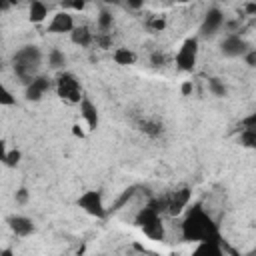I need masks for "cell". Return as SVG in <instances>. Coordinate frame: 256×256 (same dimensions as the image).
Returning <instances> with one entry per match:
<instances>
[{
  "label": "cell",
  "mask_w": 256,
  "mask_h": 256,
  "mask_svg": "<svg viewBox=\"0 0 256 256\" xmlns=\"http://www.w3.org/2000/svg\"><path fill=\"white\" fill-rule=\"evenodd\" d=\"M180 238L182 242H220L222 244V234L216 224V220L204 210L202 204H192L180 224Z\"/></svg>",
  "instance_id": "1"
},
{
  "label": "cell",
  "mask_w": 256,
  "mask_h": 256,
  "mask_svg": "<svg viewBox=\"0 0 256 256\" xmlns=\"http://www.w3.org/2000/svg\"><path fill=\"white\" fill-rule=\"evenodd\" d=\"M168 200L166 194L164 196H156L150 198L148 204H144V208L138 210L134 224L150 238V240H164L166 230H164V222H162V214L166 212Z\"/></svg>",
  "instance_id": "2"
},
{
  "label": "cell",
  "mask_w": 256,
  "mask_h": 256,
  "mask_svg": "<svg viewBox=\"0 0 256 256\" xmlns=\"http://www.w3.org/2000/svg\"><path fill=\"white\" fill-rule=\"evenodd\" d=\"M40 64H42V52L34 44H26V46L18 48L12 56L14 74L22 84H30L38 76Z\"/></svg>",
  "instance_id": "3"
},
{
  "label": "cell",
  "mask_w": 256,
  "mask_h": 256,
  "mask_svg": "<svg viewBox=\"0 0 256 256\" xmlns=\"http://www.w3.org/2000/svg\"><path fill=\"white\" fill-rule=\"evenodd\" d=\"M54 90H56L58 98L68 104H80V100L84 98L80 80L76 78V74L66 72V70L58 72V76L54 78Z\"/></svg>",
  "instance_id": "4"
},
{
  "label": "cell",
  "mask_w": 256,
  "mask_h": 256,
  "mask_svg": "<svg viewBox=\"0 0 256 256\" xmlns=\"http://www.w3.org/2000/svg\"><path fill=\"white\" fill-rule=\"evenodd\" d=\"M196 60H198V38L190 36L182 42V46L178 48L176 54V68L180 72H192L196 68Z\"/></svg>",
  "instance_id": "5"
},
{
  "label": "cell",
  "mask_w": 256,
  "mask_h": 256,
  "mask_svg": "<svg viewBox=\"0 0 256 256\" xmlns=\"http://www.w3.org/2000/svg\"><path fill=\"white\" fill-rule=\"evenodd\" d=\"M76 204H78V208H82L86 214H90L94 218H106V214H108V208L104 206L100 190H86V192H82L80 198L76 200Z\"/></svg>",
  "instance_id": "6"
},
{
  "label": "cell",
  "mask_w": 256,
  "mask_h": 256,
  "mask_svg": "<svg viewBox=\"0 0 256 256\" xmlns=\"http://www.w3.org/2000/svg\"><path fill=\"white\" fill-rule=\"evenodd\" d=\"M250 50V44L236 32H228L222 40H220V52L222 56L226 58H238V56H244L246 52Z\"/></svg>",
  "instance_id": "7"
},
{
  "label": "cell",
  "mask_w": 256,
  "mask_h": 256,
  "mask_svg": "<svg viewBox=\"0 0 256 256\" xmlns=\"http://www.w3.org/2000/svg\"><path fill=\"white\" fill-rule=\"evenodd\" d=\"M166 200H168L166 212L170 216H178V214L184 212V208H188V204L192 200V188L190 186H182V188L166 194Z\"/></svg>",
  "instance_id": "8"
},
{
  "label": "cell",
  "mask_w": 256,
  "mask_h": 256,
  "mask_svg": "<svg viewBox=\"0 0 256 256\" xmlns=\"http://www.w3.org/2000/svg\"><path fill=\"white\" fill-rule=\"evenodd\" d=\"M224 22H226V16L220 8H216V6L208 8V12L204 14V20L200 24V36H204V38L214 36L224 26Z\"/></svg>",
  "instance_id": "9"
},
{
  "label": "cell",
  "mask_w": 256,
  "mask_h": 256,
  "mask_svg": "<svg viewBox=\"0 0 256 256\" xmlns=\"http://www.w3.org/2000/svg\"><path fill=\"white\" fill-rule=\"evenodd\" d=\"M52 86H54L52 78H48V76H44V74H38L30 84H26L24 96H26V100H30V102H38V100H42V96H44Z\"/></svg>",
  "instance_id": "10"
},
{
  "label": "cell",
  "mask_w": 256,
  "mask_h": 256,
  "mask_svg": "<svg viewBox=\"0 0 256 256\" xmlns=\"http://www.w3.org/2000/svg\"><path fill=\"white\" fill-rule=\"evenodd\" d=\"M6 224L12 230V234L18 236V238H26V236H30L36 230L34 220L28 218V216H24V214H12V216H8L6 218Z\"/></svg>",
  "instance_id": "11"
},
{
  "label": "cell",
  "mask_w": 256,
  "mask_h": 256,
  "mask_svg": "<svg viewBox=\"0 0 256 256\" xmlns=\"http://www.w3.org/2000/svg\"><path fill=\"white\" fill-rule=\"evenodd\" d=\"M74 16L70 12H56L48 24V32L50 34H70L74 30Z\"/></svg>",
  "instance_id": "12"
},
{
  "label": "cell",
  "mask_w": 256,
  "mask_h": 256,
  "mask_svg": "<svg viewBox=\"0 0 256 256\" xmlns=\"http://www.w3.org/2000/svg\"><path fill=\"white\" fill-rule=\"evenodd\" d=\"M80 116H82V120L86 122V128H88L90 132L98 128V124H100V114H98L96 104H94L88 96H84V98L80 100Z\"/></svg>",
  "instance_id": "13"
},
{
  "label": "cell",
  "mask_w": 256,
  "mask_h": 256,
  "mask_svg": "<svg viewBox=\"0 0 256 256\" xmlns=\"http://www.w3.org/2000/svg\"><path fill=\"white\" fill-rule=\"evenodd\" d=\"M138 130L150 138H158L164 134V124L158 120V118H140L138 120Z\"/></svg>",
  "instance_id": "14"
},
{
  "label": "cell",
  "mask_w": 256,
  "mask_h": 256,
  "mask_svg": "<svg viewBox=\"0 0 256 256\" xmlns=\"http://www.w3.org/2000/svg\"><path fill=\"white\" fill-rule=\"evenodd\" d=\"M70 40H72L76 46L88 48L90 44H94V32H92L88 26H74V30L70 32Z\"/></svg>",
  "instance_id": "15"
},
{
  "label": "cell",
  "mask_w": 256,
  "mask_h": 256,
  "mask_svg": "<svg viewBox=\"0 0 256 256\" xmlns=\"http://www.w3.org/2000/svg\"><path fill=\"white\" fill-rule=\"evenodd\" d=\"M190 256H226V252L220 242H200Z\"/></svg>",
  "instance_id": "16"
},
{
  "label": "cell",
  "mask_w": 256,
  "mask_h": 256,
  "mask_svg": "<svg viewBox=\"0 0 256 256\" xmlns=\"http://www.w3.org/2000/svg\"><path fill=\"white\" fill-rule=\"evenodd\" d=\"M46 16H48V6L44 2H40V0H32L30 6H28V18H30V22L40 24V22L46 20Z\"/></svg>",
  "instance_id": "17"
},
{
  "label": "cell",
  "mask_w": 256,
  "mask_h": 256,
  "mask_svg": "<svg viewBox=\"0 0 256 256\" xmlns=\"http://www.w3.org/2000/svg\"><path fill=\"white\" fill-rule=\"evenodd\" d=\"M112 58H114V62L120 64V66H132V64H136V60H138L136 52L130 50V48H126V46L116 48L114 54H112Z\"/></svg>",
  "instance_id": "18"
},
{
  "label": "cell",
  "mask_w": 256,
  "mask_h": 256,
  "mask_svg": "<svg viewBox=\"0 0 256 256\" xmlns=\"http://www.w3.org/2000/svg\"><path fill=\"white\" fill-rule=\"evenodd\" d=\"M66 62H68V58L62 50H58V48L50 50V54H48V68L50 70H62L66 66Z\"/></svg>",
  "instance_id": "19"
},
{
  "label": "cell",
  "mask_w": 256,
  "mask_h": 256,
  "mask_svg": "<svg viewBox=\"0 0 256 256\" xmlns=\"http://www.w3.org/2000/svg\"><path fill=\"white\" fill-rule=\"evenodd\" d=\"M112 26H114V16H112V12L100 10V14H98V18H96V28H98V32L110 34Z\"/></svg>",
  "instance_id": "20"
},
{
  "label": "cell",
  "mask_w": 256,
  "mask_h": 256,
  "mask_svg": "<svg viewBox=\"0 0 256 256\" xmlns=\"http://www.w3.org/2000/svg\"><path fill=\"white\" fill-rule=\"evenodd\" d=\"M208 90H210L214 96H218V98L228 96V88H226V84H224L220 78H208Z\"/></svg>",
  "instance_id": "21"
},
{
  "label": "cell",
  "mask_w": 256,
  "mask_h": 256,
  "mask_svg": "<svg viewBox=\"0 0 256 256\" xmlns=\"http://www.w3.org/2000/svg\"><path fill=\"white\" fill-rule=\"evenodd\" d=\"M240 146H244V148H256V128L240 130Z\"/></svg>",
  "instance_id": "22"
},
{
  "label": "cell",
  "mask_w": 256,
  "mask_h": 256,
  "mask_svg": "<svg viewBox=\"0 0 256 256\" xmlns=\"http://www.w3.org/2000/svg\"><path fill=\"white\" fill-rule=\"evenodd\" d=\"M20 160H22V152H20L18 148H12V150L6 152L4 166H8V168H16V166L20 164Z\"/></svg>",
  "instance_id": "23"
},
{
  "label": "cell",
  "mask_w": 256,
  "mask_h": 256,
  "mask_svg": "<svg viewBox=\"0 0 256 256\" xmlns=\"http://www.w3.org/2000/svg\"><path fill=\"white\" fill-rule=\"evenodd\" d=\"M94 44L102 50L112 48V34H104V32H96L94 34Z\"/></svg>",
  "instance_id": "24"
},
{
  "label": "cell",
  "mask_w": 256,
  "mask_h": 256,
  "mask_svg": "<svg viewBox=\"0 0 256 256\" xmlns=\"http://www.w3.org/2000/svg\"><path fill=\"white\" fill-rule=\"evenodd\" d=\"M146 26H148L150 32H162V30L166 28V18H164V16H152V18L146 22Z\"/></svg>",
  "instance_id": "25"
},
{
  "label": "cell",
  "mask_w": 256,
  "mask_h": 256,
  "mask_svg": "<svg viewBox=\"0 0 256 256\" xmlns=\"http://www.w3.org/2000/svg\"><path fill=\"white\" fill-rule=\"evenodd\" d=\"M14 104H16V96L4 84H0V106H14Z\"/></svg>",
  "instance_id": "26"
},
{
  "label": "cell",
  "mask_w": 256,
  "mask_h": 256,
  "mask_svg": "<svg viewBox=\"0 0 256 256\" xmlns=\"http://www.w3.org/2000/svg\"><path fill=\"white\" fill-rule=\"evenodd\" d=\"M28 200H30V192H28V188H18L16 192H14V202L16 204H20V206H24V204H28Z\"/></svg>",
  "instance_id": "27"
},
{
  "label": "cell",
  "mask_w": 256,
  "mask_h": 256,
  "mask_svg": "<svg viewBox=\"0 0 256 256\" xmlns=\"http://www.w3.org/2000/svg\"><path fill=\"white\" fill-rule=\"evenodd\" d=\"M150 64L156 66V68H158V66H164V64H166V56H164L160 50H154V52L150 54Z\"/></svg>",
  "instance_id": "28"
},
{
  "label": "cell",
  "mask_w": 256,
  "mask_h": 256,
  "mask_svg": "<svg viewBox=\"0 0 256 256\" xmlns=\"http://www.w3.org/2000/svg\"><path fill=\"white\" fill-rule=\"evenodd\" d=\"M240 126H242V130L256 128V114H250V116H246L244 120H240Z\"/></svg>",
  "instance_id": "29"
},
{
  "label": "cell",
  "mask_w": 256,
  "mask_h": 256,
  "mask_svg": "<svg viewBox=\"0 0 256 256\" xmlns=\"http://www.w3.org/2000/svg\"><path fill=\"white\" fill-rule=\"evenodd\" d=\"M84 6H86L84 2H64V4H62L64 12H66V10H84Z\"/></svg>",
  "instance_id": "30"
},
{
  "label": "cell",
  "mask_w": 256,
  "mask_h": 256,
  "mask_svg": "<svg viewBox=\"0 0 256 256\" xmlns=\"http://www.w3.org/2000/svg\"><path fill=\"white\" fill-rule=\"evenodd\" d=\"M244 58H246V64H248L250 68L256 66V50H254V48H250V50L244 54Z\"/></svg>",
  "instance_id": "31"
},
{
  "label": "cell",
  "mask_w": 256,
  "mask_h": 256,
  "mask_svg": "<svg viewBox=\"0 0 256 256\" xmlns=\"http://www.w3.org/2000/svg\"><path fill=\"white\" fill-rule=\"evenodd\" d=\"M6 152H8V148H6V140H4V138H0V164H4Z\"/></svg>",
  "instance_id": "32"
},
{
  "label": "cell",
  "mask_w": 256,
  "mask_h": 256,
  "mask_svg": "<svg viewBox=\"0 0 256 256\" xmlns=\"http://www.w3.org/2000/svg\"><path fill=\"white\" fill-rule=\"evenodd\" d=\"M190 92H192V80H186V82L182 84V94H184V96H190Z\"/></svg>",
  "instance_id": "33"
},
{
  "label": "cell",
  "mask_w": 256,
  "mask_h": 256,
  "mask_svg": "<svg viewBox=\"0 0 256 256\" xmlns=\"http://www.w3.org/2000/svg\"><path fill=\"white\" fill-rule=\"evenodd\" d=\"M72 132H74V136H78V138H84V130L80 128V124H74V126H72Z\"/></svg>",
  "instance_id": "34"
},
{
  "label": "cell",
  "mask_w": 256,
  "mask_h": 256,
  "mask_svg": "<svg viewBox=\"0 0 256 256\" xmlns=\"http://www.w3.org/2000/svg\"><path fill=\"white\" fill-rule=\"evenodd\" d=\"M12 8V4L8 2V0H0V12H6V10H10Z\"/></svg>",
  "instance_id": "35"
},
{
  "label": "cell",
  "mask_w": 256,
  "mask_h": 256,
  "mask_svg": "<svg viewBox=\"0 0 256 256\" xmlns=\"http://www.w3.org/2000/svg\"><path fill=\"white\" fill-rule=\"evenodd\" d=\"M244 8H246V12H248V14H256V4H254V2H250V4H246Z\"/></svg>",
  "instance_id": "36"
},
{
  "label": "cell",
  "mask_w": 256,
  "mask_h": 256,
  "mask_svg": "<svg viewBox=\"0 0 256 256\" xmlns=\"http://www.w3.org/2000/svg\"><path fill=\"white\" fill-rule=\"evenodd\" d=\"M0 256H16V254L12 248H4V250H0Z\"/></svg>",
  "instance_id": "37"
},
{
  "label": "cell",
  "mask_w": 256,
  "mask_h": 256,
  "mask_svg": "<svg viewBox=\"0 0 256 256\" xmlns=\"http://www.w3.org/2000/svg\"><path fill=\"white\" fill-rule=\"evenodd\" d=\"M128 6H130V8H140L142 2H128Z\"/></svg>",
  "instance_id": "38"
}]
</instances>
